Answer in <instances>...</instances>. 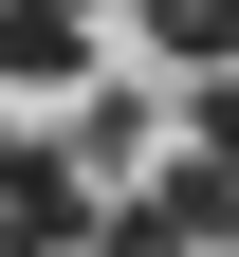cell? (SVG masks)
I'll use <instances>...</instances> for the list:
<instances>
[{"label": "cell", "instance_id": "6da1fadb", "mask_svg": "<svg viewBox=\"0 0 239 257\" xmlns=\"http://www.w3.org/2000/svg\"><path fill=\"white\" fill-rule=\"evenodd\" d=\"M55 239H92L74 147H19V128H0V257H55Z\"/></svg>", "mask_w": 239, "mask_h": 257}, {"label": "cell", "instance_id": "7a4b0ae2", "mask_svg": "<svg viewBox=\"0 0 239 257\" xmlns=\"http://www.w3.org/2000/svg\"><path fill=\"white\" fill-rule=\"evenodd\" d=\"M92 55V0H0V92H74Z\"/></svg>", "mask_w": 239, "mask_h": 257}, {"label": "cell", "instance_id": "3957f363", "mask_svg": "<svg viewBox=\"0 0 239 257\" xmlns=\"http://www.w3.org/2000/svg\"><path fill=\"white\" fill-rule=\"evenodd\" d=\"M147 37L184 55V74H221V55H239V0H147Z\"/></svg>", "mask_w": 239, "mask_h": 257}, {"label": "cell", "instance_id": "277c9868", "mask_svg": "<svg viewBox=\"0 0 239 257\" xmlns=\"http://www.w3.org/2000/svg\"><path fill=\"white\" fill-rule=\"evenodd\" d=\"M55 257H92V239H55Z\"/></svg>", "mask_w": 239, "mask_h": 257}]
</instances>
